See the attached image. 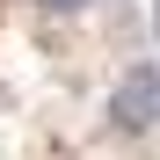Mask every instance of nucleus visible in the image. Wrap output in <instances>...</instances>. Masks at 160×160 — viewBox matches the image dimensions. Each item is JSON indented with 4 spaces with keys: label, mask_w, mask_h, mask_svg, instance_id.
Here are the masks:
<instances>
[{
    "label": "nucleus",
    "mask_w": 160,
    "mask_h": 160,
    "mask_svg": "<svg viewBox=\"0 0 160 160\" xmlns=\"http://www.w3.org/2000/svg\"><path fill=\"white\" fill-rule=\"evenodd\" d=\"M153 37H160V8H153Z\"/></svg>",
    "instance_id": "3"
},
{
    "label": "nucleus",
    "mask_w": 160,
    "mask_h": 160,
    "mask_svg": "<svg viewBox=\"0 0 160 160\" xmlns=\"http://www.w3.org/2000/svg\"><path fill=\"white\" fill-rule=\"evenodd\" d=\"M37 8H44V15H88L95 0H37Z\"/></svg>",
    "instance_id": "2"
},
{
    "label": "nucleus",
    "mask_w": 160,
    "mask_h": 160,
    "mask_svg": "<svg viewBox=\"0 0 160 160\" xmlns=\"http://www.w3.org/2000/svg\"><path fill=\"white\" fill-rule=\"evenodd\" d=\"M109 131H124V138H146V131H160V66L138 58L117 73L109 88Z\"/></svg>",
    "instance_id": "1"
}]
</instances>
